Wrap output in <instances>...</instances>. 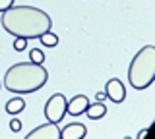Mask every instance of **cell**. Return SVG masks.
<instances>
[{
	"label": "cell",
	"mask_w": 155,
	"mask_h": 139,
	"mask_svg": "<svg viewBox=\"0 0 155 139\" xmlns=\"http://www.w3.org/2000/svg\"><path fill=\"white\" fill-rule=\"evenodd\" d=\"M47 81H48V71L43 64L19 62V64H14L6 70L2 85L10 93L27 95L39 91L43 85H47Z\"/></svg>",
	"instance_id": "obj_2"
},
{
	"label": "cell",
	"mask_w": 155,
	"mask_h": 139,
	"mask_svg": "<svg viewBox=\"0 0 155 139\" xmlns=\"http://www.w3.org/2000/svg\"><path fill=\"white\" fill-rule=\"evenodd\" d=\"M66 104H68V100L66 97L62 93H56V95H52L51 99L45 103V118H47V122H62L66 116Z\"/></svg>",
	"instance_id": "obj_4"
},
{
	"label": "cell",
	"mask_w": 155,
	"mask_h": 139,
	"mask_svg": "<svg viewBox=\"0 0 155 139\" xmlns=\"http://www.w3.org/2000/svg\"><path fill=\"white\" fill-rule=\"evenodd\" d=\"M29 60L35 62V64H43V62H45V54H43L41 49H33L29 52Z\"/></svg>",
	"instance_id": "obj_12"
},
{
	"label": "cell",
	"mask_w": 155,
	"mask_h": 139,
	"mask_svg": "<svg viewBox=\"0 0 155 139\" xmlns=\"http://www.w3.org/2000/svg\"><path fill=\"white\" fill-rule=\"evenodd\" d=\"M87 133V128L84 124H68L66 128L60 129V139H84Z\"/></svg>",
	"instance_id": "obj_8"
},
{
	"label": "cell",
	"mask_w": 155,
	"mask_h": 139,
	"mask_svg": "<svg viewBox=\"0 0 155 139\" xmlns=\"http://www.w3.org/2000/svg\"><path fill=\"white\" fill-rule=\"evenodd\" d=\"M23 108H25V100L19 99V97L10 99L8 103H6V112L10 114V116H16V114H19Z\"/></svg>",
	"instance_id": "obj_10"
},
{
	"label": "cell",
	"mask_w": 155,
	"mask_h": 139,
	"mask_svg": "<svg viewBox=\"0 0 155 139\" xmlns=\"http://www.w3.org/2000/svg\"><path fill=\"white\" fill-rule=\"evenodd\" d=\"M155 81V46L145 45L136 52L128 68V83L136 91L147 89Z\"/></svg>",
	"instance_id": "obj_3"
},
{
	"label": "cell",
	"mask_w": 155,
	"mask_h": 139,
	"mask_svg": "<svg viewBox=\"0 0 155 139\" xmlns=\"http://www.w3.org/2000/svg\"><path fill=\"white\" fill-rule=\"evenodd\" d=\"M0 21L6 33L23 39H39L52 27V20L45 10L33 6H16V4L2 12Z\"/></svg>",
	"instance_id": "obj_1"
},
{
	"label": "cell",
	"mask_w": 155,
	"mask_h": 139,
	"mask_svg": "<svg viewBox=\"0 0 155 139\" xmlns=\"http://www.w3.org/2000/svg\"><path fill=\"white\" fill-rule=\"evenodd\" d=\"M84 114H87V118H89V120H99V118H103L105 114H107V104L101 103V100H97V103H93V104L89 103Z\"/></svg>",
	"instance_id": "obj_9"
},
{
	"label": "cell",
	"mask_w": 155,
	"mask_h": 139,
	"mask_svg": "<svg viewBox=\"0 0 155 139\" xmlns=\"http://www.w3.org/2000/svg\"><path fill=\"white\" fill-rule=\"evenodd\" d=\"M25 45H27V39H23V37H16V41H14V49L18 52L25 50Z\"/></svg>",
	"instance_id": "obj_13"
},
{
	"label": "cell",
	"mask_w": 155,
	"mask_h": 139,
	"mask_svg": "<svg viewBox=\"0 0 155 139\" xmlns=\"http://www.w3.org/2000/svg\"><path fill=\"white\" fill-rule=\"evenodd\" d=\"M39 41H41V45L48 46V49H52V46H56V45H58V37H56L52 31H47V33H43V35L39 37Z\"/></svg>",
	"instance_id": "obj_11"
},
{
	"label": "cell",
	"mask_w": 155,
	"mask_h": 139,
	"mask_svg": "<svg viewBox=\"0 0 155 139\" xmlns=\"http://www.w3.org/2000/svg\"><path fill=\"white\" fill-rule=\"evenodd\" d=\"M105 95H107V97H109L110 100H113L114 104L124 103V99H126L124 83H122V81H120L118 77L109 79V81H107V85H105Z\"/></svg>",
	"instance_id": "obj_6"
},
{
	"label": "cell",
	"mask_w": 155,
	"mask_h": 139,
	"mask_svg": "<svg viewBox=\"0 0 155 139\" xmlns=\"http://www.w3.org/2000/svg\"><path fill=\"white\" fill-rule=\"evenodd\" d=\"M14 2H16V0H0V14L6 12L8 8H12V6H14Z\"/></svg>",
	"instance_id": "obj_15"
},
{
	"label": "cell",
	"mask_w": 155,
	"mask_h": 139,
	"mask_svg": "<svg viewBox=\"0 0 155 139\" xmlns=\"http://www.w3.org/2000/svg\"><path fill=\"white\" fill-rule=\"evenodd\" d=\"M10 129H12L14 133H18L19 129H21V122H19L18 118H12V120H10Z\"/></svg>",
	"instance_id": "obj_14"
},
{
	"label": "cell",
	"mask_w": 155,
	"mask_h": 139,
	"mask_svg": "<svg viewBox=\"0 0 155 139\" xmlns=\"http://www.w3.org/2000/svg\"><path fill=\"white\" fill-rule=\"evenodd\" d=\"M87 104H89V99H87L85 95H76L74 99L68 100V104H66V114H70V116H81V114L85 112Z\"/></svg>",
	"instance_id": "obj_7"
},
{
	"label": "cell",
	"mask_w": 155,
	"mask_h": 139,
	"mask_svg": "<svg viewBox=\"0 0 155 139\" xmlns=\"http://www.w3.org/2000/svg\"><path fill=\"white\" fill-rule=\"evenodd\" d=\"M105 97H107V95H105V93H97V100H103Z\"/></svg>",
	"instance_id": "obj_16"
},
{
	"label": "cell",
	"mask_w": 155,
	"mask_h": 139,
	"mask_svg": "<svg viewBox=\"0 0 155 139\" xmlns=\"http://www.w3.org/2000/svg\"><path fill=\"white\" fill-rule=\"evenodd\" d=\"M27 139H60V128L54 122H47L27 133Z\"/></svg>",
	"instance_id": "obj_5"
}]
</instances>
